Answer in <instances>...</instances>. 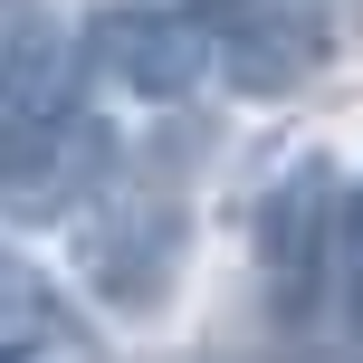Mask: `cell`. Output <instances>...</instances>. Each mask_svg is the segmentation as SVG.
Wrapping results in <instances>:
<instances>
[{
    "instance_id": "7",
    "label": "cell",
    "mask_w": 363,
    "mask_h": 363,
    "mask_svg": "<svg viewBox=\"0 0 363 363\" xmlns=\"http://www.w3.org/2000/svg\"><path fill=\"white\" fill-rule=\"evenodd\" d=\"M77 354V325H67V306L48 296V277H29L19 258H0V354L10 363H29V354Z\"/></svg>"
},
{
    "instance_id": "9",
    "label": "cell",
    "mask_w": 363,
    "mask_h": 363,
    "mask_svg": "<svg viewBox=\"0 0 363 363\" xmlns=\"http://www.w3.org/2000/svg\"><path fill=\"white\" fill-rule=\"evenodd\" d=\"M0 363H10V354H0Z\"/></svg>"
},
{
    "instance_id": "1",
    "label": "cell",
    "mask_w": 363,
    "mask_h": 363,
    "mask_svg": "<svg viewBox=\"0 0 363 363\" xmlns=\"http://www.w3.org/2000/svg\"><path fill=\"white\" fill-rule=\"evenodd\" d=\"M201 38H211V67L239 96H296L315 67L335 57V19L325 0H201Z\"/></svg>"
},
{
    "instance_id": "8",
    "label": "cell",
    "mask_w": 363,
    "mask_h": 363,
    "mask_svg": "<svg viewBox=\"0 0 363 363\" xmlns=\"http://www.w3.org/2000/svg\"><path fill=\"white\" fill-rule=\"evenodd\" d=\"M335 230H345V249H354V268H363V182L335 191Z\"/></svg>"
},
{
    "instance_id": "5",
    "label": "cell",
    "mask_w": 363,
    "mask_h": 363,
    "mask_svg": "<svg viewBox=\"0 0 363 363\" xmlns=\"http://www.w3.org/2000/svg\"><path fill=\"white\" fill-rule=\"evenodd\" d=\"M96 67L144 106H182L211 77V38L191 10H115V19H96Z\"/></svg>"
},
{
    "instance_id": "10",
    "label": "cell",
    "mask_w": 363,
    "mask_h": 363,
    "mask_svg": "<svg viewBox=\"0 0 363 363\" xmlns=\"http://www.w3.org/2000/svg\"><path fill=\"white\" fill-rule=\"evenodd\" d=\"M354 10H363V0H354Z\"/></svg>"
},
{
    "instance_id": "2",
    "label": "cell",
    "mask_w": 363,
    "mask_h": 363,
    "mask_svg": "<svg viewBox=\"0 0 363 363\" xmlns=\"http://www.w3.org/2000/svg\"><path fill=\"white\" fill-rule=\"evenodd\" d=\"M115 172L106 125L86 115H0V211L10 220H67L77 201H96Z\"/></svg>"
},
{
    "instance_id": "3",
    "label": "cell",
    "mask_w": 363,
    "mask_h": 363,
    "mask_svg": "<svg viewBox=\"0 0 363 363\" xmlns=\"http://www.w3.org/2000/svg\"><path fill=\"white\" fill-rule=\"evenodd\" d=\"M325 249H335V163L306 153V163H287V182H268V201H258V277H268L277 315H315Z\"/></svg>"
},
{
    "instance_id": "6",
    "label": "cell",
    "mask_w": 363,
    "mask_h": 363,
    "mask_svg": "<svg viewBox=\"0 0 363 363\" xmlns=\"http://www.w3.org/2000/svg\"><path fill=\"white\" fill-rule=\"evenodd\" d=\"M77 48L48 0H0V115H67Z\"/></svg>"
},
{
    "instance_id": "4",
    "label": "cell",
    "mask_w": 363,
    "mask_h": 363,
    "mask_svg": "<svg viewBox=\"0 0 363 363\" xmlns=\"http://www.w3.org/2000/svg\"><path fill=\"white\" fill-rule=\"evenodd\" d=\"M172 268H182V211L153 191H106V220L86 230V277L106 306L125 315H153L172 296Z\"/></svg>"
}]
</instances>
